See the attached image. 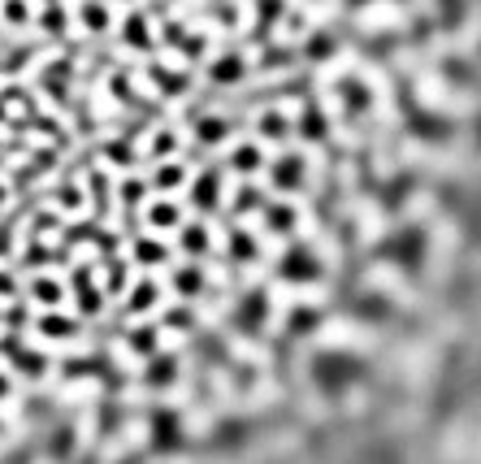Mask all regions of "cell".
Returning a JSON list of instances; mask_svg holds the SVG:
<instances>
[{
	"label": "cell",
	"instance_id": "obj_1",
	"mask_svg": "<svg viewBox=\"0 0 481 464\" xmlns=\"http://www.w3.org/2000/svg\"><path fill=\"white\" fill-rule=\"evenodd\" d=\"M308 378H313L316 391L338 395V391H347V387L361 378V361H356V352L321 347V352H313V361H308Z\"/></svg>",
	"mask_w": 481,
	"mask_h": 464
},
{
	"label": "cell",
	"instance_id": "obj_2",
	"mask_svg": "<svg viewBox=\"0 0 481 464\" xmlns=\"http://www.w3.org/2000/svg\"><path fill=\"white\" fill-rule=\"evenodd\" d=\"M321 273H325L321 256L304 244L287 247V252L278 256V278H282L287 287H313V282H321Z\"/></svg>",
	"mask_w": 481,
	"mask_h": 464
},
{
	"label": "cell",
	"instance_id": "obj_3",
	"mask_svg": "<svg viewBox=\"0 0 481 464\" xmlns=\"http://www.w3.org/2000/svg\"><path fill=\"white\" fill-rule=\"evenodd\" d=\"M230 321H235V330H239V335H261L269 321H273V299H269L265 287L243 291L239 304H235V313H230Z\"/></svg>",
	"mask_w": 481,
	"mask_h": 464
},
{
	"label": "cell",
	"instance_id": "obj_4",
	"mask_svg": "<svg viewBox=\"0 0 481 464\" xmlns=\"http://www.w3.org/2000/svg\"><path fill=\"white\" fill-rule=\"evenodd\" d=\"M178 373H183V365H178V356L174 352H152L144 361V369H139V378H144V387L147 391H169L174 382H178Z\"/></svg>",
	"mask_w": 481,
	"mask_h": 464
},
{
	"label": "cell",
	"instance_id": "obj_5",
	"mask_svg": "<svg viewBox=\"0 0 481 464\" xmlns=\"http://www.w3.org/2000/svg\"><path fill=\"white\" fill-rule=\"evenodd\" d=\"M386 261H395V265H404V269H416L425 261V230H416V226L399 230V235L386 244Z\"/></svg>",
	"mask_w": 481,
	"mask_h": 464
},
{
	"label": "cell",
	"instance_id": "obj_6",
	"mask_svg": "<svg viewBox=\"0 0 481 464\" xmlns=\"http://www.w3.org/2000/svg\"><path fill=\"white\" fill-rule=\"evenodd\" d=\"M147 442H152V451H178L183 447V421H178V413H169V408H161V413H152V425H147Z\"/></svg>",
	"mask_w": 481,
	"mask_h": 464
},
{
	"label": "cell",
	"instance_id": "obj_7",
	"mask_svg": "<svg viewBox=\"0 0 481 464\" xmlns=\"http://www.w3.org/2000/svg\"><path fill=\"white\" fill-rule=\"evenodd\" d=\"M269 178H273L278 192H299V187L308 183V161H304L299 152H282V156L269 165Z\"/></svg>",
	"mask_w": 481,
	"mask_h": 464
},
{
	"label": "cell",
	"instance_id": "obj_8",
	"mask_svg": "<svg viewBox=\"0 0 481 464\" xmlns=\"http://www.w3.org/2000/svg\"><path fill=\"white\" fill-rule=\"evenodd\" d=\"M78 317L74 313H61V308H49L44 317L35 321V335L40 339H49V343H70V339H78Z\"/></svg>",
	"mask_w": 481,
	"mask_h": 464
},
{
	"label": "cell",
	"instance_id": "obj_9",
	"mask_svg": "<svg viewBox=\"0 0 481 464\" xmlns=\"http://www.w3.org/2000/svg\"><path fill=\"white\" fill-rule=\"evenodd\" d=\"M70 291L78 295V313H83V317H92V313L104 308V291L96 287V273H92V269H78V273H74Z\"/></svg>",
	"mask_w": 481,
	"mask_h": 464
},
{
	"label": "cell",
	"instance_id": "obj_10",
	"mask_svg": "<svg viewBox=\"0 0 481 464\" xmlns=\"http://www.w3.org/2000/svg\"><path fill=\"white\" fill-rule=\"evenodd\" d=\"M26 291H31L35 304H44V308H61L66 295H70V287H61V278H52V273H35Z\"/></svg>",
	"mask_w": 481,
	"mask_h": 464
},
{
	"label": "cell",
	"instance_id": "obj_11",
	"mask_svg": "<svg viewBox=\"0 0 481 464\" xmlns=\"http://www.w3.org/2000/svg\"><path fill=\"white\" fill-rule=\"evenodd\" d=\"M178 247L192 256V261H200L204 252H213V235H209V226L204 221H192V226H178Z\"/></svg>",
	"mask_w": 481,
	"mask_h": 464
},
{
	"label": "cell",
	"instance_id": "obj_12",
	"mask_svg": "<svg viewBox=\"0 0 481 464\" xmlns=\"http://www.w3.org/2000/svg\"><path fill=\"white\" fill-rule=\"evenodd\" d=\"M169 282H174V291L183 295V299H200V295L209 291V273H204L200 265L174 269V278H169Z\"/></svg>",
	"mask_w": 481,
	"mask_h": 464
},
{
	"label": "cell",
	"instance_id": "obj_13",
	"mask_svg": "<svg viewBox=\"0 0 481 464\" xmlns=\"http://www.w3.org/2000/svg\"><path fill=\"white\" fill-rule=\"evenodd\" d=\"M147 226H152V235L178 230V226H183V209H178V204H169V200H156V204L147 209Z\"/></svg>",
	"mask_w": 481,
	"mask_h": 464
},
{
	"label": "cell",
	"instance_id": "obj_14",
	"mask_svg": "<svg viewBox=\"0 0 481 464\" xmlns=\"http://www.w3.org/2000/svg\"><path fill=\"white\" fill-rule=\"evenodd\" d=\"M156 299H161V287H156L152 278H144V282H135L130 295H126V313H130V317H135V313H147Z\"/></svg>",
	"mask_w": 481,
	"mask_h": 464
},
{
	"label": "cell",
	"instance_id": "obj_15",
	"mask_svg": "<svg viewBox=\"0 0 481 464\" xmlns=\"http://www.w3.org/2000/svg\"><path fill=\"white\" fill-rule=\"evenodd\" d=\"M287 330L295 335V339L316 335V330H321V313H316V308H308V304H299V308H290V313H287Z\"/></svg>",
	"mask_w": 481,
	"mask_h": 464
},
{
	"label": "cell",
	"instance_id": "obj_16",
	"mask_svg": "<svg viewBox=\"0 0 481 464\" xmlns=\"http://www.w3.org/2000/svg\"><path fill=\"white\" fill-rule=\"evenodd\" d=\"M13 365L22 369L26 378H44V373H49V356L35 352V347H18V352H13Z\"/></svg>",
	"mask_w": 481,
	"mask_h": 464
},
{
	"label": "cell",
	"instance_id": "obj_17",
	"mask_svg": "<svg viewBox=\"0 0 481 464\" xmlns=\"http://www.w3.org/2000/svg\"><path fill=\"white\" fill-rule=\"evenodd\" d=\"M243 70H247V66H243L239 52H226L221 61H213V78H217V83H239Z\"/></svg>",
	"mask_w": 481,
	"mask_h": 464
},
{
	"label": "cell",
	"instance_id": "obj_18",
	"mask_svg": "<svg viewBox=\"0 0 481 464\" xmlns=\"http://www.w3.org/2000/svg\"><path fill=\"white\" fill-rule=\"evenodd\" d=\"M135 261H139V265H165L169 247L161 244V239H139V244H135Z\"/></svg>",
	"mask_w": 481,
	"mask_h": 464
},
{
	"label": "cell",
	"instance_id": "obj_19",
	"mask_svg": "<svg viewBox=\"0 0 481 464\" xmlns=\"http://www.w3.org/2000/svg\"><path fill=\"white\" fill-rule=\"evenodd\" d=\"M356 317L361 321H386L390 317V304H386L382 295H364L361 304H356Z\"/></svg>",
	"mask_w": 481,
	"mask_h": 464
},
{
	"label": "cell",
	"instance_id": "obj_20",
	"mask_svg": "<svg viewBox=\"0 0 481 464\" xmlns=\"http://www.w3.org/2000/svg\"><path fill=\"white\" fill-rule=\"evenodd\" d=\"M265 226L273 230V235H290V230H295V209H290V204L269 209V213H265Z\"/></svg>",
	"mask_w": 481,
	"mask_h": 464
},
{
	"label": "cell",
	"instance_id": "obj_21",
	"mask_svg": "<svg viewBox=\"0 0 481 464\" xmlns=\"http://www.w3.org/2000/svg\"><path fill=\"white\" fill-rule=\"evenodd\" d=\"M412 130L425 135V139H442V135H447V122H442V118H430V113L421 109V113H412Z\"/></svg>",
	"mask_w": 481,
	"mask_h": 464
},
{
	"label": "cell",
	"instance_id": "obj_22",
	"mask_svg": "<svg viewBox=\"0 0 481 464\" xmlns=\"http://www.w3.org/2000/svg\"><path fill=\"white\" fill-rule=\"evenodd\" d=\"M217 200H221L217 174H204V178L195 183V204H200V209H217Z\"/></svg>",
	"mask_w": 481,
	"mask_h": 464
},
{
	"label": "cell",
	"instance_id": "obj_23",
	"mask_svg": "<svg viewBox=\"0 0 481 464\" xmlns=\"http://www.w3.org/2000/svg\"><path fill=\"white\" fill-rule=\"evenodd\" d=\"M165 330H178V335H187V330H195V313L187 308V304H178V308H165V321H161Z\"/></svg>",
	"mask_w": 481,
	"mask_h": 464
},
{
	"label": "cell",
	"instance_id": "obj_24",
	"mask_svg": "<svg viewBox=\"0 0 481 464\" xmlns=\"http://www.w3.org/2000/svg\"><path fill=\"white\" fill-rule=\"evenodd\" d=\"M74 447H78V439H74V430H70V425H57V430H52L49 451L57 456V460H66V456H70Z\"/></svg>",
	"mask_w": 481,
	"mask_h": 464
},
{
	"label": "cell",
	"instance_id": "obj_25",
	"mask_svg": "<svg viewBox=\"0 0 481 464\" xmlns=\"http://www.w3.org/2000/svg\"><path fill=\"white\" fill-rule=\"evenodd\" d=\"M83 22H87V31H104V26H109V9H104L100 0H87V4H83Z\"/></svg>",
	"mask_w": 481,
	"mask_h": 464
},
{
	"label": "cell",
	"instance_id": "obj_26",
	"mask_svg": "<svg viewBox=\"0 0 481 464\" xmlns=\"http://www.w3.org/2000/svg\"><path fill=\"white\" fill-rule=\"evenodd\" d=\"M130 352H144V356H152L156 352V330H130Z\"/></svg>",
	"mask_w": 481,
	"mask_h": 464
},
{
	"label": "cell",
	"instance_id": "obj_27",
	"mask_svg": "<svg viewBox=\"0 0 481 464\" xmlns=\"http://www.w3.org/2000/svg\"><path fill=\"white\" fill-rule=\"evenodd\" d=\"M261 165V152H256V144H243V147H235V170H256Z\"/></svg>",
	"mask_w": 481,
	"mask_h": 464
},
{
	"label": "cell",
	"instance_id": "obj_28",
	"mask_svg": "<svg viewBox=\"0 0 481 464\" xmlns=\"http://www.w3.org/2000/svg\"><path fill=\"white\" fill-rule=\"evenodd\" d=\"M183 178H187V170H183V165H165V170L156 174V187H161V192H169V187H178Z\"/></svg>",
	"mask_w": 481,
	"mask_h": 464
},
{
	"label": "cell",
	"instance_id": "obj_29",
	"mask_svg": "<svg viewBox=\"0 0 481 464\" xmlns=\"http://www.w3.org/2000/svg\"><path fill=\"white\" fill-rule=\"evenodd\" d=\"M235 256H239V261H252V256H256V244H252V235H235Z\"/></svg>",
	"mask_w": 481,
	"mask_h": 464
},
{
	"label": "cell",
	"instance_id": "obj_30",
	"mask_svg": "<svg viewBox=\"0 0 481 464\" xmlns=\"http://www.w3.org/2000/svg\"><path fill=\"white\" fill-rule=\"evenodd\" d=\"M9 395H13V378H9V373H0V404H4Z\"/></svg>",
	"mask_w": 481,
	"mask_h": 464
},
{
	"label": "cell",
	"instance_id": "obj_31",
	"mask_svg": "<svg viewBox=\"0 0 481 464\" xmlns=\"http://www.w3.org/2000/svg\"><path fill=\"white\" fill-rule=\"evenodd\" d=\"M0 434H4V416H0Z\"/></svg>",
	"mask_w": 481,
	"mask_h": 464
}]
</instances>
